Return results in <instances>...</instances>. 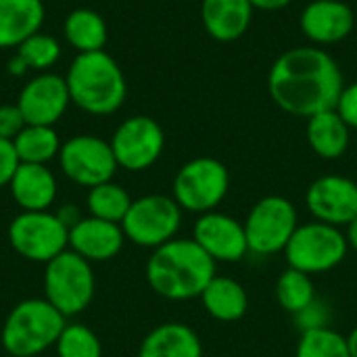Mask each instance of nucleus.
<instances>
[{
    "instance_id": "nucleus-30",
    "label": "nucleus",
    "mask_w": 357,
    "mask_h": 357,
    "mask_svg": "<svg viewBox=\"0 0 357 357\" xmlns=\"http://www.w3.org/2000/svg\"><path fill=\"white\" fill-rule=\"evenodd\" d=\"M17 54L27 63L29 69L44 71V69L52 67L59 61V56H61V44L52 36L38 31V33L29 36L17 48Z\"/></svg>"
},
{
    "instance_id": "nucleus-2",
    "label": "nucleus",
    "mask_w": 357,
    "mask_h": 357,
    "mask_svg": "<svg viewBox=\"0 0 357 357\" xmlns=\"http://www.w3.org/2000/svg\"><path fill=\"white\" fill-rule=\"evenodd\" d=\"M213 276L215 261L192 238H172L153 249L146 261L149 287L169 301L201 297Z\"/></svg>"
},
{
    "instance_id": "nucleus-12",
    "label": "nucleus",
    "mask_w": 357,
    "mask_h": 357,
    "mask_svg": "<svg viewBox=\"0 0 357 357\" xmlns=\"http://www.w3.org/2000/svg\"><path fill=\"white\" fill-rule=\"evenodd\" d=\"M111 149L119 167L128 172H144L161 157L165 149V134L153 117L134 115L115 130Z\"/></svg>"
},
{
    "instance_id": "nucleus-32",
    "label": "nucleus",
    "mask_w": 357,
    "mask_h": 357,
    "mask_svg": "<svg viewBox=\"0 0 357 357\" xmlns=\"http://www.w3.org/2000/svg\"><path fill=\"white\" fill-rule=\"evenodd\" d=\"M25 126L27 123L17 105H0V138L15 140Z\"/></svg>"
},
{
    "instance_id": "nucleus-1",
    "label": "nucleus",
    "mask_w": 357,
    "mask_h": 357,
    "mask_svg": "<svg viewBox=\"0 0 357 357\" xmlns=\"http://www.w3.org/2000/svg\"><path fill=\"white\" fill-rule=\"evenodd\" d=\"M343 88L339 63L320 46H297L282 52L268 73L272 100L297 117L335 109Z\"/></svg>"
},
{
    "instance_id": "nucleus-9",
    "label": "nucleus",
    "mask_w": 357,
    "mask_h": 357,
    "mask_svg": "<svg viewBox=\"0 0 357 357\" xmlns=\"http://www.w3.org/2000/svg\"><path fill=\"white\" fill-rule=\"evenodd\" d=\"M8 243L27 261L48 264L69 249V228L50 211H21L8 226Z\"/></svg>"
},
{
    "instance_id": "nucleus-40",
    "label": "nucleus",
    "mask_w": 357,
    "mask_h": 357,
    "mask_svg": "<svg viewBox=\"0 0 357 357\" xmlns=\"http://www.w3.org/2000/svg\"><path fill=\"white\" fill-rule=\"evenodd\" d=\"M356 29H357V25H356Z\"/></svg>"
},
{
    "instance_id": "nucleus-15",
    "label": "nucleus",
    "mask_w": 357,
    "mask_h": 357,
    "mask_svg": "<svg viewBox=\"0 0 357 357\" xmlns=\"http://www.w3.org/2000/svg\"><path fill=\"white\" fill-rule=\"evenodd\" d=\"M71 102L65 77L42 73L27 82L19 94L17 107L27 126H54Z\"/></svg>"
},
{
    "instance_id": "nucleus-4",
    "label": "nucleus",
    "mask_w": 357,
    "mask_h": 357,
    "mask_svg": "<svg viewBox=\"0 0 357 357\" xmlns=\"http://www.w3.org/2000/svg\"><path fill=\"white\" fill-rule=\"evenodd\" d=\"M65 324V316L46 299H25L8 312L0 341L8 356L36 357L56 345Z\"/></svg>"
},
{
    "instance_id": "nucleus-25",
    "label": "nucleus",
    "mask_w": 357,
    "mask_h": 357,
    "mask_svg": "<svg viewBox=\"0 0 357 357\" xmlns=\"http://www.w3.org/2000/svg\"><path fill=\"white\" fill-rule=\"evenodd\" d=\"M21 163L46 165L61 153V138L52 126H25L13 140Z\"/></svg>"
},
{
    "instance_id": "nucleus-28",
    "label": "nucleus",
    "mask_w": 357,
    "mask_h": 357,
    "mask_svg": "<svg viewBox=\"0 0 357 357\" xmlns=\"http://www.w3.org/2000/svg\"><path fill=\"white\" fill-rule=\"evenodd\" d=\"M295 357H351V349L347 337L326 326L301 333Z\"/></svg>"
},
{
    "instance_id": "nucleus-35",
    "label": "nucleus",
    "mask_w": 357,
    "mask_h": 357,
    "mask_svg": "<svg viewBox=\"0 0 357 357\" xmlns=\"http://www.w3.org/2000/svg\"><path fill=\"white\" fill-rule=\"evenodd\" d=\"M56 215H59V220L67 226V228H73L79 220H82V211L75 207V205H63L59 211H56Z\"/></svg>"
},
{
    "instance_id": "nucleus-20",
    "label": "nucleus",
    "mask_w": 357,
    "mask_h": 357,
    "mask_svg": "<svg viewBox=\"0 0 357 357\" xmlns=\"http://www.w3.org/2000/svg\"><path fill=\"white\" fill-rule=\"evenodd\" d=\"M138 357H203V343L190 326L165 322L142 339Z\"/></svg>"
},
{
    "instance_id": "nucleus-18",
    "label": "nucleus",
    "mask_w": 357,
    "mask_h": 357,
    "mask_svg": "<svg viewBox=\"0 0 357 357\" xmlns=\"http://www.w3.org/2000/svg\"><path fill=\"white\" fill-rule=\"evenodd\" d=\"M249 0H201V21L205 31L218 42L243 38L253 19Z\"/></svg>"
},
{
    "instance_id": "nucleus-19",
    "label": "nucleus",
    "mask_w": 357,
    "mask_h": 357,
    "mask_svg": "<svg viewBox=\"0 0 357 357\" xmlns=\"http://www.w3.org/2000/svg\"><path fill=\"white\" fill-rule=\"evenodd\" d=\"M8 188L23 211H48L59 190L54 174L46 165L36 163H21Z\"/></svg>"
},
{
    "instance_id": "nucleus-36",
    "label": "nucleus",
    "mask_w": 357,
    "mask_h": 357,
    "mask_svg": "<svg viewBox=\"0 0 357 357\" xmlns=\"http://www.w3.org/2000/svg\"><path fill=\"white\" fill-rule=\"evenodd\" d=\"M249 2L257 10H280V8L289 6L293 0H249Z\"/></svg>"
},
{
    "instance_id": "nucleus-37",
    "label": "nucleus",
    "mask_w": 357,
    "mask_h": 357,
    "mask_svg": "<svg viewBox=\"0 0 357 357\" xmlns=\"http://www.w3.org/2000/svg\"><path fill=\"white\" fill-rule=\"evenodd\" d=\"M27 71H29V67H27V63H25L19 54H15V56L8 61V73H10V75L21 77V75H25Z\"/></svg>"
},
{
    "instance_id": "nucleus-29",
    "label": "nucleus",
    "mask_w": 357,
    "mask_h": 357,
    "mask_svg": "<svg viewBox=\"0 0 357 357\" xmlns=\"http://www.w3.org/2000/svg\"><path fill=\"white\" fill-rule=\"evenodd\" d=\"M56 357H102V345L94 331L84 324H65L56 345Z\"/></svg>"
},
{
    "instance_id": "nucleus-8",
    "label": "nucleus",
    "mask_w": 357,
    "mask_h": 357,
    "mask_svg": "<svg viewBox=\"0 0 357 357\" xmlns=\"http://www.w3.org/2000/svg\"><path fill=\"white\" fill-rule=\"evenodd\" d=\"M243 226L249 253L268 257L287 249L299 226V215L289 199L272 195L264 197L251 207Z\"/></svg>"
},
{
    "instance_id": "nucleus-33",
    "label": "nucleus",
    "mask_w": 357,
    "mask_h": 357,
    "mask_svg": "<svg viewBox=\"0 0 357 357\" xmlns=\"http://www.w3.org/2000/svg\"><path fill=\"white\" fill-rule=\"evenodd\" d=\"M19 165H21V161L17 157L13 140L0 138V188L10 184V180H13Z\"/></svg>"
},
{
    "instance_id": "nucleus-24",
    "label": "nucleus",
    "mask_w": 357,
    "mask_h": 357,
    "mask_svg": "<svg viewBox=\"0 0 357 357\" xmlns=\"http://www.w3.org/2000/svg\"><path fill=\"white\" fill-rule=\"evenodd\" d=\"M67 42L77 52H96L107 44V23L92 8H75L63 25Z\"/></svg>"
},
{
    "instance_id": "nucleus-23",
    "label": "nucleus",
    "mask_w": 357,
    "mask_h": 357,
    "mask_svg": "<svg viewBox=\"0 0 357 357\" xmlns=\"http://www.w3.org/2000/svg\"><path fill=\"white\" fill-rule=\"evenodd\" d=\"M205 312L218 322H236L249 310V295L245 287L228 276H213L199 297Z\"/></svg>"
},
{
    "instance_id": "nucleus-27",
    "label": "nucleus",
    "mask_w": 357,
    "mask_h": 357,
    "mask_svg": "<svg viewBox=\"0 0 357 357\" xmlns=\"http://www.w3.org/2000/svg\"><path fill=\"white\" fill-rule=\"evenodd\" d=\"M274 293H276L280 307L293 316L316 301V287L312 282V276H307L295 268H287L280 274Z\"/></svg>"
},
{
    "instance_id": "nucleus-14",
    "label": "nucleus",
    "mask_w": 357,
    "mask_h": 357,
    "mask_svg": "<svg viewBox=\"0 0 357 357\" xmlns=\"http://www.w3.org/2000/svg\"><path fill=\"white\" fill-rule=\"evenodd\" d=\"M192 241L218 264H236L249 253L245 226L226 213L209 211L199 215L192 228Z\"/></svg>"
},
{
    "instance_id": "nucleus-5",
    "label": "nucleus",
    "mask_w": 357,
    "mask_h": 357,
    "mask_svg": "<svg viewBox=\"0 0 357 357\" xmlns=\"http://www.w3.org/2000/svg\"><path fill=\"white\" fill-rule=\"evenodd\" d=\"M96 278L92 264L71 249L56 255L44 270V299L65 318L82 314L94 299Z\"/></svg>"
},
{
    "instance_id": "nucleus-7",
    "label": "nucleus",
    "mask_w": 357,
    "mask_h": 357,
    "mask_svg": "<svg viewBox=\"0 0 357 357\" xmlns=\"http://www.w3.org/2000/svg\"><path fill=\"white\" fill-rule=\"evenodd\" d=\"M230 188L228 167L215 157H197L184 163L174 178V201L182 211L209 213L226 199Z\"/></svg>"
},
{
    "instance_id": "nucleus-6",
    "label": "nucleus",
    "mask_w": 357,
    "mask_h": 357,
    "mask_svg": "<svg viewBox=\"0 0 357 357\" xmlns=\"http://www.w3.org/2000/svg\"><path fill=\"white\" fill-rule=\"evenodd\" d=\"M347 251L349 245L341 228L314 220L297 226L282 253L289 268L314 276L335 270L339 264H343Z\"/></svg>"
},
{
    "instance_id": "nucleus-16",
    "label": "nucleus",
    "mask_w": 357,
    "mask_h": 357,
    "mask_svg": "<svg viewBox=\"0 0 357 357\" xmlns=\"http://www.w3.org/2000/svg\"><path fill=\"white\" fill-rule=\"evenodd\" d=\"M357 25L354 8L343 0H312L299 17L301 33L314 46H331L347 40Z\"/></svg>"
},
{
    "instance_id": "nucleus-34",
    "label": "nucleus",
    "mask_w": 357,
    "mask_h": 357,
    "mask_svg": "<svg viewBox=\"0 0 357 357\" xmlns=\"http://www.w3.org/2000/svg\"><path fill=\"white\" fill-rule=\"evenodd\" d=\"M337 113L345 119L349 128L357 130V82L343 88L339 100H337Z\"/></svg>"
},
{
    "instance_id": "nucleus-3",
    "label": "nucleus",
    "mask_w": 357,
    "mask_h": 357,
    "mask_svg": "<svg viewBox=\"0 0 357 357\" xmlns=\"http://www.w3.org/2000/svg\"><path fill=\"white\" fill-rule=\"evenodd\" d=\"M65 82L71 102L90 115L115 113L128 94L121 67L105 50L79 52L69 65Z\"/></svg>"
},
{
    "instance_id": "nucleus-11",
    "label": "nucleus",
    "mask_w": 357,
    "mask_h": 357,
    "mask_svg": "<svg viewBox=\"0 0 357 357\" xmlns=\"http://www.w3.org/2000/svg\"><path fill=\"white\" fill-rule=\"evenodd\" d=\"M59 163L63 174L86 188L111 182L117 172V161L111 149V142L98 136H73L69 138L59 153Z\"/></svg>"
},
{
    "instance_id": "nucleus-21",
    "label": "nucleus",
    "mask_w": 357,
    "mask_h": 357,
    "mask_svg": "<svg viewBox=\"0 0 357 357\" xmlns=\"http://www.w3.org/2000/svg\"><path fill=\"white\" fill-rule=\"evenodd\" d=\"M42 23V0H0V48H19Z\"/></svg>"
},
{
    "instance_id": "nucleus-13",
    "label": "nucleus",
    "mask_w": 357,
    "mask_h": 357,
    "mask_svg": "<svg viewBox=\"0 0 357 357\" xmlns=\"http://www.w3.org/2000/svg\"><path fill=\"white\" fill-rule=\"evenodd\" d=\"M305 205L316 222L343 228L357 218V182L339 174L320 176L310 184Z\"/></svg>"
},
{
    "instance_id": "nucleus-10",
    "label": "nucleus",
    "mask_w": 357,
    "mask_h": 357,
    "mask_svg": "<svg viewBox=\"0 0 357 357\" xmlns=\"http://www.w3.org/2000/svg\"><path fill=\"white\" fill-rule=\"evenodd\" d=\"M182 226V209L174 197L146 195L132 201L121 228L128 241L144 249H157L176 238Z\"/></svg>"
},
{
    "instance_id": "nucleus-22",
    "label": "nucleus",
    "mask_w": 357,
    "mask_h": 357,
    "mask_svg": "<svg viewBox=\"0 0 357 357\" xmlns=\"http://www.w3.org/2000/svg\"><path fill=\"white\" fill-rule=\"evenodd\" d=\"M351 128L337 113V109H328L307 117V142L312 151L326 161L339 159L349 149Z\"/></svg>"
},
{
    "instance_id": "nucleus-26",
    "label": "nucleus",
    "mask_w": 357,
    "mask_h": 357,
    "mask_svg": "<svg viewBox=\"0 0 357 357\" xmlns=\"http://www.w3.org/2000/svg\"><path fill=\"white\" fill-rule=\"evenodd\" d=\"M86 207H88L92 218L121 224L128 209L132 207V197L128 195V190L123 186H119L111 180V182H105V184L90 188L88 199H86Z\"/></svg>"
},
{
    "instance_id": "nucleus-17",
    "label": "nucleus",
    "mask_w": 357,
    "mask_h": 357,
    "mask_svg": "<svg viewBox=\"0 0 357 357\" xmlns=\"http://www.w3.org/2000/svg\"><path fill=\"white\" fill-rule=\"evenodd\" d=\"M123 243L126 234L121 224L98 220L92 215L82 218L73 228H69V249L90 264L117 257Z\"/></svg>"
},
{
    "instance_id": "nucleus-38",
    "label": "nucleus",
    "mask_w": 357,
    "mask_h": 357,
    "mask_svg": "<svg viewBox=\"0 0 357 357\" xmlns=\"http://www.w3.org/2000/svg\"><path fill=\"white\" fill-rule=\"evenodd\" d=\"M345 228H347V232H345L347 245H349V249H354V251L357 253V218L351 222V224H347Z\"/></svg>"
},
{
    "instance_id": "nucleus-39",
    "label": "nucleus",
    "mask_w": 357,
    "mask_h": 357,
    "mask_svg": "<svg viewBox=\"0 0 357 357\" xmlns=\"http://www.w3.org/2000/svg\"><path fill=\"white\" fill-rule=\"evenodd\" d=\"M349 341V349H351V357H357V326L351 331V335L347 337Z\"/></svg>"
},
{
    "instance_id": "nucleus-31",
    "label": "nucleus",
    "mask_w": 357,
    "mask_h": 357,
    "mask_svg": "<svg viewBox=\"0 0 357 357\" xmlns=\"http://www.w3.org/2000/svg\"><path fill=\"white\" fill-rule=\"evenodd\" d=\"M295 322H297V326H299L301 333L326 328L328 322H331V312H328V307L322 301L316 299L305 310H301L299 314H295Z\"/></svg>"
}]
</instances>
